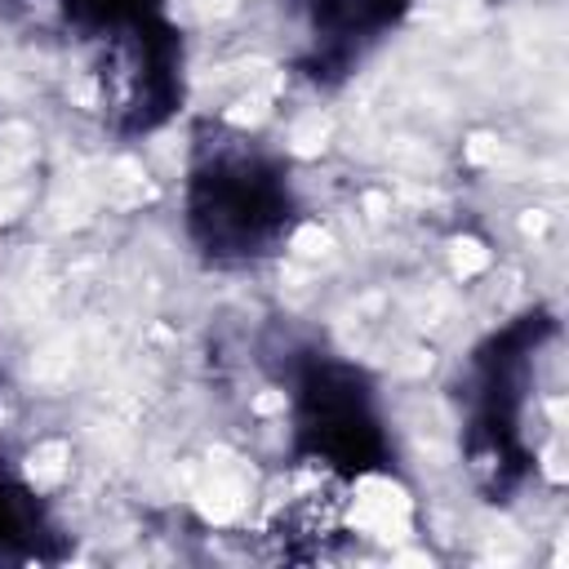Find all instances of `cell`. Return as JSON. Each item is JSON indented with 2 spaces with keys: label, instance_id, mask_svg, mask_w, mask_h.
<instances>
[{
  "label": "cell",
  "instance_id": "obj_1",
  "mask_svg": "<svg viewBox=\"0 0 569 569\" xmlns=\"http://www.w3.org/2000/svg\"><path fill=\"white\" fill-rule=\"evenodd\" d=\"M187 222L196 244L218 262H253L289 240L293 191L284 169L253 147H213L191 169Z\"/></svg>",
  "mask_w": 569,
  "mask_h": 569
},
{
  "label": "cell",
  "instance_id": "obj_2",
  "mask_svg": "<svg viewBox=\"0 0 569 569\" xmlns=\"http://www.w3.org/2000/svg\"><path fill=\"white\" fill-rule=\"evenodd\" d=\"M298 436L325 471H365L382 453V431L360 373L316 360L298 378Z\"/></svg>",
  "mask_w": 569,
  "mask_h": 569
},
{
  "label": "cell",
  "instance_id": "obj_3",
  "mask_svg": "<svg viewBox=\"0 0 569 569\" xmlns=\"http://www.w3.org/2000/svg\"><path fill=\"white\" fill-rule=\"evenodd\" d=\"M293 4L307 13L316 40H329L333 49H342V44L373 40L400 13L405 0H293Z\"/></svg>",
  "mask_w": 569,
  "mask_h": 569
},
{
  "label": "cell",
  "instance_id": "obj_4",
  "mask_svg": "<svg viewBox=\"0 0 569 569\" xmlns=\"http://www.w3.org/2000/svg\"><path fill=\"white\" fill-rule=\"evenodd\" d=\"M44 511L27 485L0 467V556H44Z\"/></svg>",
  "mask_w": 569,
  "mask_h": 569
}]
</instances>
